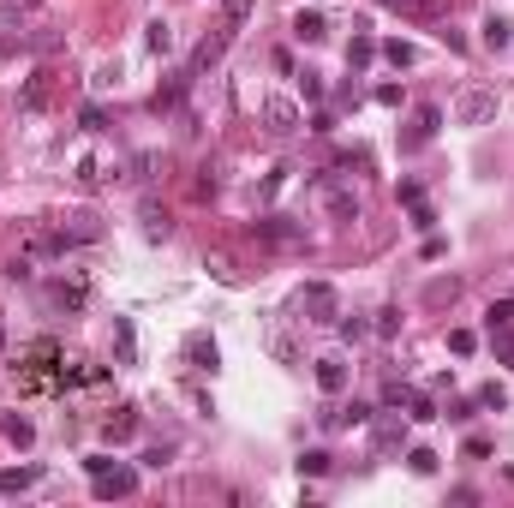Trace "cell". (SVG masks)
Returning <instances> with one entry per match:
<instances>
[{"mask_svg":"<svg viewBox=\"0 0 514 508\" xmlns=\"http://www.w3.org/2000/svg\"><path fill=\"white\" fill-rule=\"evenodd\" d=\"M371 443H377V454H395L401 443H407V425L389 412V419H377V437H371Z\"/></svg>","mask_w":514,"mask_h":508,"instance_id":"11","label":"cell"},{"mask_svg":"<svg viewBox=\"0 0 514 508\" xmlns=\"http://www.w3.org/2000/svg\"><path fill=\"white\" fill-rule=\"evenodd\" d=\"M383 54H389V66H413V42H383Z\"/></svg>","mask_w":514,"mask_h":508,"instance_id":"28","label":"cell"},{"mask_svg":"<svg viewBox=\"0 0 514 508\" xmlns=\"http://www.w3.org/2000/svg\"><path fill=\"white\" fill-rule=\"evenodd\" d=\"M79 126H84V132H102V126H108V114H102L96 102H84V108H79Z\"/></svg>","mask_w":514,"mask_h":508,"instance_id":"24","label":"cell"},{"mask_svg":"<svg viewBox=\"0 0 514 508\" xmlns=\"http://www.w3.org/2000/svg\"><path fill=\"white\" fill-rule=\"evenodd\" d=\"M0 341H6V323H0Z\"/></svg>","mask_w":514,"mask_h":508,"instance_id":"32","label":"cell"},{"mask_svg":"<svg viewBox=\"0 0 514 508\" xmlns=\"http://www.w3.org/2000/svg\"><path fill=\"white\" fill-rule=\"evenodd\" d=\"M42 479V467H6L0 472V490H6V496H19V490H30Z\"/></svg>","mask_w":514,"mask_h":508,"instance_id":"15","label":"cell"},{"mask_svg":"<svg viewBox=\"0 0 514 508\" xmlns=\"http://www.w3.org/2000/svg\"><path fill=\"white\" fill-rule=\"evenodd\" d=\"M228 42H234V24H228V30H216V37H203V42H198V54H192V72L216 66V60L228 54Z\"/></svg>","mask_w":514,"mask_h":508,"instance_id":"10","label":"cell"},{"mask_svg":"<svg viewBox=\"0 0 514 508\" xmlns=\"http://www.w3.org/2000/svg\"><path fill=\"white\" fill-rule=\"evenodd\" d=\"M329 215H336V221H359V197L353 192H329Z\"/></svg>","mask_w":514,"mask_h":508,"instance_id":"21","label":"cell"},{"mask_svg":"<svg viewBox=\"0 0 514 508\" xmlns=\"http://www.w3.org/2000/svg\"><path fill=\"white\" fill-rule=\"evenodd\" d=\"M317 389L323 395L347 389V359H341V353H323V359H317Z\"/></svg>","mask_w":514,"mask_h":508,"instance_id":"8","label":"cell"},{"mask_svg":"<svg viewBox=\"0 0 514 508\" xmlns=\"http://www.w3.org/2000/svg\"><path fill=\"white\" fill-rule=\"evenodd\" d=\"M42 102H48V84L30 79V84H24V108H42Z\"/></svg>","mask_w":514,"mask_h":508,"instance_id":"30","label":"cell"},{"mask_svg":"<svg viewBox=\"0 0 514 508\" xmlns=\"http://www.w3.org/2000/svg\"><path fill=\"white\" fill-rule=\"evenodd\" d=\"M371 60H377V42H371V37H353V42H347V66H353V72H359V66H371Z\"/></svg>","mask_w":514,"mask_h":508,"instance_id":"20","label":"cell"},{"mask_svg":"<svg viewBox=\"0 0 514 508\" xmlns=\"http://www.w3.org/2000/svg\"><path fill=\"white\" fill-rule=\"evenodd\" d=\"M509 365H514V347H509Z\"/></svg>","mask_w":514,"mask_h":508,"instance_id":"33","label":"cell"},{"mask_svg":"<svg viewBox=\"0 0 514 508\" xmlns=\"http://www.w3.org/2000/svg\"><path fill=\"white\" fill-rule=\"evenodd\" d=\"M294 37L299 42H323L329 37V19H323V12H294Z\"/></svg>","mask_w":514,"mask_h":508,"instance_id":"14","label":"cell"},{"mask_svg":"<svg viewBox=\"0 0 514 508\" xmlns=\"http://www.w3.org/2000/svg\"><path fill=\"white\" fill-rule=\"evenodd\" d=\"M0 437L19 443V449H30V443H37V425H30L24 412H6V419H0Z\"/></svg>","mask_w":514,"mask_h":508,"instance_id":"12","label":"cell"},{"mask_svg":"<svg viewBox=\"0 0 514 508\" xmlns=\"http://www.w3.org/2000/svg\"><path fill=\"white\" fill-rule=\"evenodd\" d=\"M186 365H192V371H216V365H221V347H216L203 329L186 335Z\"/></svg>","mask_w":514,"mask_h":508,"instance_id":"6","label":"cell"},{"mask_svg":"<svg viewBox=\"0 0 514 508\" xmlns=\"http://www.w3.org/2000/svg\"><path fill=\"white\" fill-rule=\"evenodd\" d=\"M473 401H478V407H496V412H502V407H509V389H502V383H485Z\"/></svg>","mask_w":514,"mask_h":508,"instance_id":"23","label":"cell"},{"mask_svg":"<svg viewBox=\"0 0 514 508\" xmlns=\"http://www.w3.org/2000/svg\"><path fill=\"white\" fill-rule=\"evenodd\" d=\"M84 467H90V490H96L102 503H108V496H132V490H138V467H126V461L96 454V461H84Z\"/></svg>","mask_w":514,"mask_h":508,"instance_id":"1","label":"cell"},{"mask_svg":"<svg viewBox=\"0 0 514 508\" xmlns=\"http://www.w3.org/2000/svg\"><path fill=\"white\" fill-rule=\"evenodd\" d=\"M263 126H269L276 137H294L299 132V108L287 96H269V102H263Z\"/></svg>","mask_w":514,"mask_h":508,"instance_id":"5","label":"cell"},{"mask_svg":"<svg viewBox=\"0 0 514 508\" xmlns=\"http://www.w3.org/2000/svg\"><path fill=\"white\" fill-rule=\"evenodd\" d=\"M102 437H108V443H132V437H138V407H114L108 425H102Z\"/></svg>","mask_w":514,"mask_h":508,"instance_id":"9","label":"cell"},{"mask_svg":"<svg viewBox=\"0 0 514 508\" xmlns=\"http://www.w3.org/2000/svg\"><path fill=\"white\" fill-rule=\"evenodd\" d=\"M449 347H455V353H460V359H467V353H473V347H478V335H473V329H455V335H449Z\"/></svg>","mask_w":514,"mask_h":508,"instance_id":"31","label":"cell"},{"mask_svg":"<svg viewBox=\"0 0 514 508\" xmlns=\"http://www.w3.org/2000/svg\"><path fill=\"white\" fill-rule=\"evenodd\" d=\"M299 312H305V323H341V299H336V287L329 281H305L299 287Z\"/></svg>","mask_w":514,"mask_h":508,"instance_id":"2","label":"cell"},{"mask_svg":"<svg viewBox=\"0 0 514 508\" xmlns=\"http://www.w3.org/2000/svg\"><path fill=\"white\" fill-rule=\"evenodd\" d=\"M436 126H443V108H431V102H425V108L413 114V126H407V137H401V150H425V144L436 137Z\"/></svg>","mask_w":514,"mask_h":508,"instance_id":"4","label":"cell"},{"mask_svg":"<svg viewBox=\"0 0 514 508\" xmlns=\"http://www.w3.org/2000/svg\"><path fill=\"white\" fill-rule=\"evenodd\" d=\"M509 323H514V299H496L491 312H485V329H491V335H502Z\"/></svg>","mask_w":514,"mask_h":508,"instance_id":"19","label":"cell"},{"mask_svg":"<svg viewBox=\"0 0 514 508\" xmlns=\"http://www.w3.org/2000/svg\"><path fill=\"white\" fill-rule=\"evenodd\" d=\"M48 305H54V312H79L84 305V281H54V287H48Z\"/></svg>","mask_w":514,"mask_h":508,"instance_id":"13","label":"cell"},{"mask_svg":"<svg viewBox=\"0 0 514 508\" xmlns=\"http://www.w3.org/2000/svg\"><path fill=\"white\" fill-rule=\"evenodd\" d=\"M299 472H311V479H317V472H329V454H323V449H305V454H299Z\"/></svg>","mask_w":514,"mask_h":508,"instance_id":"25","label":"cell"},{"mask_svg":"<svg viewBox=\"0 0 514 508\" xmlns=\"http://www.w3.org/2000/svg\"><path fill=\"white\" fill-rule=\"evenodd\" d=\"M491 120H496V90L473 84V90L455 96V126H491Z\"/></svg>","mask_w":514,"mask_h":508,"instance_id":"3","label":"cell"},{"mask_svg":"<svg viewBox=\"0 0 514 508\" xmlns=\"http://www.w3.org/2000/svg\"><path fill=\"white\" fill-rule=\"evenodd\" d=\"M317 419H323V430H353V425H371V407H365V401H353V407H323Z\"/></svg>","mask_w":514,"mask_h":508,"instance_id":"7","label":"cell"},{"mask_svg":"<svg viewBox=\"0 0 514 508\" xmlns=\"http://www.w3.org/2000/svg\"><path fill=\"white\" fill-rule=\"evenodd\" d=\"M174 234V221H168V210H156V204H144V239H168Z\"/></svg>","mask_w":514,"mask_h":508,"instance_id":"16","label":"cell"},{"mask_svg":"<svg viewBox=\"0 0 514 508\" xmlns=\"http://www.w3.org/2000/svg\"><path fill=\"white\" fill-rule=\"evenodd\" d=\"M221 19H228V24H245V19H252V0H221Z\"/></svg>","mask_w":514,"mask_h":508,"instance_id":"27","label":"cell"},{"mask_svg":"<svg viewBox=\"0 0 514 508\" xmlns=\"http://www.w3.org/2000/svg\"><path fill=\"white\" fill-rule=\"evenodd\" d=\"M401 329V312L395 305H383V312H377V335H395Z\"/></svg>","mask_w":514,"mask_h":508,"instance_id":"29","label":"cell"},{"mask_svg":"<svg viewBox=\"0 0 514 508\" xmlns=\"http://www.w3.org/2000/svg\"><path fill=\"white\" fill-rule=\"evenodd\" d=\"M407 467H413L419 479H431V472H436V454H431V449H413V454H407Z\"/></svg>","mask_w":514,"mask_h":508,"instance_id":"26","label":"cell"},{"mask_svg":"<svg viewBox=\"0 0 514 508\" xmlns=\"http://www.w3.org/2000/svg\"><path fill=\"white\" fill-rule=\"evenodd\" d=\"M389 6H401V0H389Z\"/></svg>","mask_w":514,"mask_h":508,"instance_id":"34","label":"cell"},{"mask_svg":"<svg viewBox=\"0 0 514 508\" xmlns=\"http://www.w3.org/2000/svg\"><path fill=\"white\" fill-rule=\"evenodd\" d=\"M144 42H150V54H168V48H174V30H168V24H144Z\"/></svg>","mask_w":514,"mask_h":508,"instance_id":"22","label":"cell"},{"mask_svg":"<svg viewBox=\"0 0 514 508\" xmlns=\"http://www.w3.org/2000/svg\"><path fill=\"white\" fill-rule=\"evenodd\" d=\"M252 228H257L263 239H299V228L287 221V215H263V221H252Z\"/></svg>","mask_w":514,"mask_h":508,"instance_id":"17","label":"cell"},{"mask_svg":"<svg viewBox=\"0 0 514 508\" xmlns=\"http://www.w3.org/2000/svg\"><path fill=\"white\" fill-rule=\"evenodd\" d=\"M509 42H514V24L491 12V19H485V48H509Z\"/></svg>","mask_w":514,"mask_h":508,"instance_id":"18","label":"cell"}]
</instances>
